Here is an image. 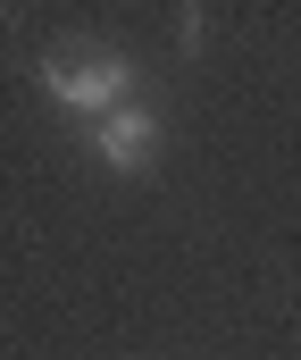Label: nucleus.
<instances>
[{
    "label": "nucleus",
    "mask_w": 301,
    "mask_h": 360,
    "mask_svg": "<svg viewBox=\"0 0 301 360\" xmlns=\"http://www.w3.org/2000/svg\"><path fill=\"white\" fill-rule=\"evenodd\" d=\"M42 92H51V101H67L76 117H109V109H126V101H134V68H126L117 51H93V59H51V68H42Z\"/></svg>",
    "instance_id": "nucleus-1"
},
{
    "label": "nucleus",
    "mask_w": 301,
    "mask_h": 360,
    "mask_svg": "<svg viewBox=\"0 0 301 360\" xmlns=\"http://www.w3.org/2000/svg\"><path fill=\"white\" fill-rule=\"evenodd\" d=\"M93 151L117 168V176H134V168H151V151H159V117L151 109H109V117H93Z\"/></svg>",
    "instance_id": "nucleus-2"
}]
</instances>
